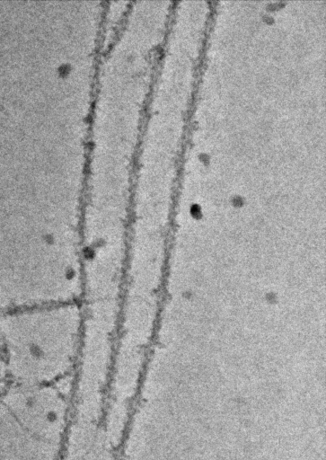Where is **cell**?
I'll return each instance as SVG.
<instances>
[{
    "instance_id": "cell-1",
    "label": "cell",
    "mask_w": 326,
    "mask_h": 460,
    "mask_svg": "<svg viewBox=\"0 0 326 460\" xmlns=\"http://www.w3.org/2000/svg\"><path fill=\"white\" fill-rule=\"evenodd\" d=\"M4 327L13 359L31 378L48 382L76 370L83 341L78 301L22 306Z\"/></svg>"
}]
</instances>
